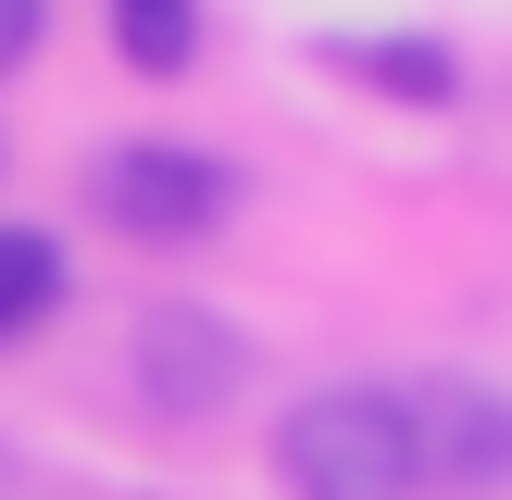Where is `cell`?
<instances>
[{
    "label": "cell",
    "mask_w": 512,
    "mask_h": 500,
    "mask_svg": "<svg viewBox=\"0 0 512 500\" xmlns=\"http://www.w3.org/2000/svg\"><path fill=\"white\" fill-rule=\"evenodd\" d=\"M275 475L288 500H413L425 488V438L400 388H313L275 425Z\"/></svg>",
    "instance_id": "6da1fadb"
},
{
    "label": "cell",
    "mask_w": 512,
    "mask_h": 500,
    "mask_svg": "<svg viewBox=\"0 0 512 500\" xmlns=\"http://www.w3.org/2000/svg\"><path fill=\"white\" fill-rule=\"evenodd\" d=\"M0 175H13V138H0Z\"/></svg>",
    "instance_id": "9c48e42d"
},
{
    "label": "cell",
    "mask_w": 512,
    "mask_h": 500,
    "mask_svg": "<svg viewBox=\"0 0 512 500\" xmlns=\"http://www.w3.org/2000/svg\"><path fill=\"white\" fill-rule=\"evenodd\" d=\"M238 388H250L238 313H213V300H150V313H138V400H150V413L200 425V413H225Z\"/></svg>",
    "instance_id": "3957f363"
},
{
    "label": "cell",
    "mask_w": 512,
    "mask_h": 500,
    "mask_svg": "<svg viewBox=\"0 0 512 500\" xmlns=\"http://www.w3.org/2000/svg\"><path fill=\"white\" fill-rule=\"evenodd\" d=\"M38 25H50V0H0V75L38 50Z\"/></svg>",
    "instance_id": "ba28073f"
},
{
    "label": "cell",
    "mask_w": 512,
    "mask_h": 500,
    "mask_svg": "<svg viewBox=\"0 0 512 500\" xmlns=\"http://www.w3.org/2000/svg\"><path fill=\"white\" fill-rule=\"evenodd\" d=\"M63 313V238L50 225H0V338H38Z\"/></svg>",
    "instance_id": "52a82bcc"
},
{
    "label": "cell",
    "mask_w": 512,
    "mask_h": 500,
    "mask_svg": "<svg viewBox=\"0 0 512 500\" xmlns=\"http://www.w3.org/2000/svg\"><path fill=\"white\" fill-rule=\"evenodd\" d=\"M400 400H413V438H425V488H463V500L512 488V400L488 375H438V388H400Z\"/></svg>",
    "instance_id": "277c9868"
},
{
    "label": "cell",
    "mask_w": 512,
    "mask_h": 500,
    "mask_svg": "<svg viewBox=\"0 0 512 500\" xmlns=\"http://www.w3.org/2000/svg\"><path fill=\"white\" fill-rule=\"evenodd\" d=\"M125 75H188L200 63V0H100Z\"/></svg>",
    "instance_id": "8992f818"
},
{
    "label": "cell",
    "mask_w": 512,
    "mask_h": 500,
    "mask_svg": "<svg viewBox=\"0 0 512 500\" xmlns=\"http://www.w3.org/2000/svg\"><path fill=\"white\" fill-rule=\"evenodd\" d=\"M88 200H100V225H113V238L188 250V238H213V225L238 213V163H225V150H200V138H113V150L88 163Z\"/></svg>",
    "instance_id": "7a4b0ae2"
},
{
    "label": "cell",
    "mask_w": 512,
    "mask_h": 500,
    "mask_svg": "<svg viewBox=\"0 0 512 500\" xmlns=\"http://www.w3.org/2000/svg\"><path fill=\"white\" fill-rule=\"evenodd\" d=\"M325 63H338L350 88H375V100H413V113L463 100V63H450V38H325Z\"/></svg>",
    "instance_id": "5b68a950"
}]
</instances>
